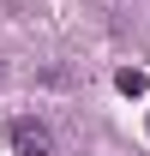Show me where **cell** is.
<instances>
[{
	"label": "cell",
	"mask_w": 150,
	"mask_h": 156,
	"mask_svg": "<svg viewBox=\"0 0 150 156\" xmlns=\"http://www.w3.org/2000/svg\"><path fill=\"white\" fill-rule=\"evenodd\" d=\"M12 150H18V156H54V132H48L42 120L18 114V120H12Z\"/></svg>",
	"instance_id": "cell-1"
},
{
	"label": "cell",
	"mask_w": 150,
	"mask_h": 156,
	"mask_svg": "<svg viewBox=\"0 0 150 156\" xmlns=\"http://www.w3.org/2000/svg\"><path fill=\"white\" fill-rule=\"evenodd\" d=\"M114 84H120L126 96H144V90H150V78H144V72H132V66H126V72H120V78H114Z\"/></svg>",
	"instance_id": "cell-2"
},
{
	"label": "cell",
	"mask_w": 150,
	"mask_h": 156,
	"mask_svg": "<svg viewBox=\"0 0 150 156\" xmlns=\"http://www.w3.org/2000/svg\"><path fill=\"white\" fill-rule=\"evenodd\" d=\"M144 126H150V120H144Z\"/></svg>",
	"instance_id": "cell-3"
}]
</instances>
